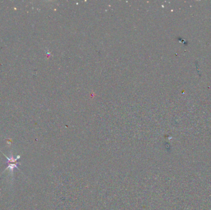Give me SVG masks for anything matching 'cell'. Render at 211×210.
Wrapping results in <instances>:
<instances>
[{"instance_id": "cell-1", "label": "cell", "mask_w": 211, "mask_h": 210, "mask_svg": "<svg viewBox=\"0 0 211 210\" xmlns=\"http://www.w3.org/2000/svg\"><path fill=\"white\" fill-rule=\"evenodd\" d=\"M4 155H5V156L6 157V159H8V162H7V163H8V168H6V169H10L11 170V171L12 172V171H13V169H14L15 168H17V169H19L18 167H17V165H18L19 164L20 165L21 163H19L18 162H17V160H18L19 159H20V156H17V157L16 159H14V156H13V155H12V154H11V158H9L8 156H7L6 155H5V154H4Z\"/></svg>"}]
</instances>
